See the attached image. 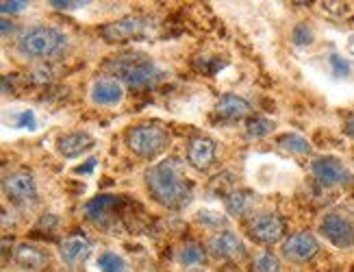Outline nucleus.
Returning a JSON list of instances; mask_svg holds the SVG:
<instances>
[{
    "label": "nucleus",
    "mask_w": 354,
    "mask_h": 272,
    "mask_svg": "<svg viewBox=\"0 0 354 272\" xmlns=\"http://www.w3.org/2000/svg\"><path fill=\"white\" fill-rule=\"evenodd\" d=\"M185 155H187V163L194 170L205 172L215 161L218 144H215L211 138H205V135H196V138H192L187 142V146H185Z\"/></svg>",
    "instance_id": "9b49d317"
},
{
    "label": "nucleus",
    "mask_w": 354,
    "mask_h": 272,
    "mask_svg": "<svg viewBox=\"0 0 354 272\" xmlns=\"http://www.w3.org/2000/svg\"><path fill=\"white\" fill-rule=\"evenodd\" d=\"M89 253H91V244H89V239L83 237V235H70V237H66L64 242H61V246H59L61 260H64L66 264H70V266L85 262L89 257Z\"/></svg>",
    "instance_id": "dca6fc26"
},
{
    "label": "nucleus",
    "mask_w": 354,
    "mask_h": 272,
    "mask_svg": "<svg viewBox=\"0 0 354 272\" xmlns=\"http://www.w3.org/2000/svg\"><path fill=\"white\" fill-rule=\"evenodd\" d=\"M96 163H98L96 157H89L83 165H76L74 174H91V172H94V168H96Z\"/></svg>",
    "instance_id": "c756f323"
},
{
    "label": "nucleus",
    "mask_w": 354,
    "mask_h": 272,
    "mask_svg": "<svg viewBox=\"0 0 354 272\" xmlns=\"http://www.w3.org/2000/svg\"><path fill=\"white\" fill-rule=\"evenodd\" d=\"M94 146H96V140L91 138L89 133L76 131V133L61 135V138L57 140V153L64 159H76V157H81L85 150L94 148Z\"/></svg>",
    "instance_id": "4468645a"
},
{
    "label": "nucleus",
    "mask_w": 354,
    "mask_h": 272,
    "mask_svg": "<svg viewBox=\"0 0 354 272\" xmlns=\"http://www.w3.org/2000/svg\"><path fill=\"white\" fill-rule=\"evenodd\" d=\"M144 181L152 201L165 209H185L194 199V183L185 174L183 163L176 157L150 165L144 174Z\"/></svg>",
    "instance_id": "f257e3e1"
},
{
    "label": "nucleus",
    "mask_w": 354,
    "mask_h": 272,
    "mask_svg": "<svg viewBox=\"0 0 354 272\" xmlns=\"http://www.w3.org/2000/svg\"><path fill=\"white\" fill-rule=\"evenodd\" d=\"M328 66H330V72L335 79H348L350 72H352V64L350 59H346L344 55L339 53H330L328 55Z\"/></svg>",
    "instance_id": "b1692460"
},
{
    "label": "nucleus",
    "mask_w": 354,
    "mask_h": 272,
    "mask_svg": "<svg viewBox=\"0 0 354 272\" xmlns=\"http://www.w3.org/2000/svg\"><path fill=\"white\" fill-rule=\"evenodd\" d=\"M198 222L200 224H205L207 229H218V231H226V224L228 220L218 214V211H211V209H203V211H198Z\"/></svg>",
    "instance_id": "a878e982"
},
{
    "label": "nucleus",
    "mask_w": 354,
    "mask_h": 272,
    "mask_svg": "<svg viewBox=\"0 0 354 272\" xmlns=\"http://www.w3.org/2000/svg\"><path fill=\"white\" fill-rule=\"evenodd\" d=\"M252 205V194L245 192V190H239V192H230L226 194V201H224V207L230 216H243L248 214V209Z\"/></svg>",
    "instance_id": "6ab92c4d"
},
{
    "label": "nucleus",
    "mask_w": 354,
    "mask_h": 272,
    "mask_svg": "<svg viewBox=\"0 0 354 272\" xmlns=\"http://www.w3.org/2000/svg\"><path fill=\"white\" fill-rule=\"evenodd\" d=\"M254 272H281V262L279 257L270 251H263L254 260Z\"/></svg>",
    "instance_id": "cd10ccee"
},
{
    "label": "nucleus",
    "mask_w": 354,
    "mask_h": 272,
    "mask_svg": "<svg viewBox=\"0 0 354 272\" xmlns=\"http://www.w3.org/2000/svg\"><path fill=\"white\" fill-rule=\"evenodd\" d=\"M215 111L226 120H241L245 116H250L252 107H250L248 100L237 96V94H224L218 100V105H215Z\"/></svg>",
    "instance_id": "a211bd4d"
},
{
    "label": "nucleus",
    "mask_w": 354,
    "mask_h": 272,
    "mask_svg": "<svg viewBox=\"0 0 354 272\" xmlns=\"http://www.w3.org/2000/svg\"><path fill=\"white\" fill-rule=\"evenodd\" d=\"M276 129V125L272 123L270 118H263V116H257V118H250L248 125H245V135H248L250 140H263L268 135Z\"/></svg>",
    "instance_id": "412c9836"
},
{
    "label": "nucleus",
    "mask_w": 354,
    "mask_h": 272,
    "mask_svg": "<svg viewBox=\"0 0 354 272\" xmlns=\"http://www.w3.org/2000/svg\"><path fill=\"white\" fill-rule=\"evenodd\" d=\"M317 253H319V242L309 231H298L294 235H289L281 246V255L287 262H294V264L309 262Z\"/></svg>",
    "instance_id": "1a4fd4ad"
},
{
    "label": "nucleus",
    "mask_w": 354,
    "mask_h": 272,
    "mask_svg": "<svg viewBox=\"0 0 354 272\" xmlns=\"http://www.w3.org/2000/svg\"><path fill=\"white\" fill-rule=\"evenodd\" d=\"M319 233L337 248L354 246V222L342 214H328L319 222Z\"/></svg>",
    "instance_id": "9d476101"
},
{
    "label": "nucleus",
    "mask_w": 354,
    "mask_h": 272,
    "mask_svg": "<svg viewBox=\"0 0 354 272\" xmlns=\"http://www.w3.org/2000/svg\"><path fill=\"white\" fill-rule=\"evenodd\" d=\"M11 127L13 129H22V131H35L37 129V118L30 109L15 111L11 116Z\"/></svg>",
    "instance_id": "bb28decb"
},
{
    "label": "nucleus",
    "mask_w": 354,
    "mask_h": 272,
    "mask_svg": "<svg viewBox=\"0 0 354 272\" xmlns=\"http://www.w3.org/2000/svg\"><path fill=\"white\" fill-rule=\"evenodd\" d=\"M276 144L291 155H309L311 153V144L298 133H283L281 138L276 140Z\"/></svg>",
    "instance_id": "aec40b11"
},
{
    "label": "nucleus",
    "mask_w": 354,
    "mask_h": 272,
    "mask_svg": "<svg viewBox=\"0 0 354 272\" xmlns=\"http://www.w3.org/2000/svg\"><path fill=\"white\" fill-rule=\"evenodd\" d=\"M11 257H13V262L24 270H39L46 266V262H48V257H46L37 246L28 244V242H22V244L15 246Z\"/></svg>",
    "instance_id": "f3484780"
},
{
    "label": "nucleus",
    "mask_w": 354,
    "mask_h": 272,
    "mask_svg": "<svg viewBox=\"0 0 354 272\" xmlns=\"http://www.w3.org/2000/svg\"><path fill=\"white\" fill-rule=\"evenodd\" d=\"M18 53L26 59H53L68 48V35L55 26H30L18 37Z\"/></svg>",
    "instance_id": "7ed1b4c3"
},
{
    "label": "nucleus",
    "mask_w": 354,
    "mask_h": 272,
    "mask_svg": "<svg viewBox=\"0 0 354 272\" xmlns=\"http://www.w3.org/2000/svg\"><path fill=\"white\" fill-rule=\"evenodd\" d=\"M98 268L100 272H127V264L124 260L118 255V253H111V251H106L98 257Z\"/></svg>",
    "instance_id": "5701e85b"
},
{
    "label": "nucleus",
    "mask_w": 354,
    "mask_h": 272,
    "mask_svg": "<svg viewBox=\"0 0 354 272\" xmlns=\"http://www.w3.org/2000/svg\"><path fill=\"white\" fill-rule=\"evenodd\" d=\"M291 42L296 44L298 48H304V46H311V44L315 42V33L313 28L306 24V22H300L294 26V31H291Z\"/></svg>",
    "instance_id": "393cba45"
},
{
    "label": "nucleus",
    "mask_w": 354,
    "mask_h": 272,
    "mask_svg": "<svg viewBox=\"0 0 354 272\" xmlns=\"http://www.w3.org/2000/svg\"><path fill=\"white\" fill-rule=\"evenodd\" d=\"M102 70H106L115 81H120L122 85H129L133 89H146L157 85L165 74L161 72V68L152 62L150 57L142 55V53H124L118 55L113 59H109Z\"/></svg>",
    "instance_id": "f03ea898"
},
{
    "label": "nucleus",
    "mask_w": 354,
    "mask_h": 272,
    "mask_svg": "<svg viewBox=\"0 0 354 272\" xmlns=\"http://www.w3.org/2000/svg\"><path fill=\"white\" fill-rule=\"evenodd\" d=\"M124 142L131 153L142 159H157L170 144V135L159 123H144L131 127L124 135Z\"/></svg>",
    "instance_id": "20e7f679"
},
{
    "label": "nucleus",
    "mask_w": 354,
    "mask_h": 272,
    "mask_svg": "<svg viewBox=\"0 0 354 272\" xmlns=\"http://www.w3.org/2000/svg\"><path fill=\"white\" fill-rule=\"evenodd\" d=\"M28 7V3H22V0H5V3H0V11H3V16H9V13H20Z\"/></svg>",
    "instance_id": "c85d7f7f"
},
{
    "label": "nucleus",
    "mask_w": 354,
    "mask_h": 272,
    "mask_svg": "<svg viewBox=\"0 0 354 272\" xmlns=\"http://www.w3.org/2000/svg\"><path fill=\"white\" fill-rule=\"evenodd\" d=\"M285 231H287L285 220L276 214H261L248 222V235L257 244L263 246H272L276 242H281L285 237Z\"/></svg>",
    "instance_id": "0eeeda50"
},
{
    "label": "nucleus",
    "mask_w": 354,
    "mask_h": 272,
    "mask_svg": "<svg viewBox=\"0 0 354 272\" xmlns=\"http://www.w3.org/2000/svg\"><path fill=\"white\" fill-rule=\"evenodd\" d=\"M194 272H203V270H194Z\"/></svg>",
    "instance_id": "72a5a7b5"
},
{
    "label": "nucleus",
    "mask_w": 354,
    "mask_h": 272,
    "mask_svg": "<svg viewBox=\"0 0 354 272\" xmlns=\"http://www.w3.org/2000/svg\"><path fill=\"white\" fill-rule=\"evenodd\" d=\"M311 172L326 188H337V185H350L354 176L346 168V165L337 157H317L311 161Z\"/></svg>",
    "instance_id": "6e6552de"
},
{
    "label": "nucleus",
    "mask_w": 354,
    "mask_h": 272,
    "mask_svg": "<svg viewBox=\"0 0 354 272\" xmlns=\"http://www.w3.org/2000/svg\"><path fill=\"white\" fill-rule=\"evenodd\" d=\"M205 248L196 244V242H189V244H185L178 255H176V260L180 266H198V264H203L205 262Z\"/></svg>",
    "instance_id": "4be33fe9"
},
{
    "label": "nucleus",
    "mask_w": 354,
    "mask_h": 272,
    "mask_svg": "<svg viewBox=\"0 0 354 272\" xmlns=\"http://www.w3.org/2000/svg\"><path fill=\"white\" fill-rule=\"evenodd\" d=\"M11 28L15 31V24H13V22H9V20H3V24H0V31H3V35H5V37L11 33Z\"/></svg>",
    "instance_id": "473e14b6"
},
{
    "label": "nucleus",
    "mask_w": 354,
    "mask_h": 272,
    "mask_svg": "<svg viewBox=\"0 0 354 272\" xmlns=\"http://www.w3.org/2000/svg\"><path fill=\"white\" fill-rule=\"evenodd\" d=\"M209 251L213 257H218V260H241L245 257V244L243 239L233 233V231H220L218 235H213L209 239Z\"/></svg>",
    "instance_id": "f8f14e48"
},
{
    "label": "nucleus",
    "mask_w": 354,
    "mask_h": 272,
    "mask_svg": "<svg viewBox=\"0 0 354 272\" xmlns=\"http://www.w3.org/2000/svg\"><path fill=\"white\" fill-rule=\"evenodd\" d=\"M344 131H346V135H348V138H352V140H354V116H350V118L346 120V125H344Z\"/></svg>",
    "instance_id": "2f4dec72"
},
{
    "label": "nucleus",
    "mask_w": 354,
    "mask_h": 272,
    "mask_svg": "<svg viewBox=\"0 0 354 272\" xmlns=\"http://www.w3.org/2000/svg\"><path fill=\"white\" fill-rule=\"evenodd\" d=\"M122 203L120 196H109V194H100L96 199H91L89 203H85L83 211L85 216L91 222H98V224H106V220L113 218V209H118V205Z\"/></svg>",
    "instance_id": "2eb2a0df"
},
{
    "label": "nucleus",
    "mask_w": 354,
    "mask_h": 272,
    "mask_svg": "<svg viewBox=\"0 0 354 272\" xmlns=\"http://www.w3.org/2000/svg\"><path fill=\"white\" fill-rule=\"evenodd\" d=\"M148 22L150 20L142 16H124V18L106 22L104 26H100V37L109 44H122L135 37H142L146 33V28L150 26Z\"/></svg>",
    "instance_id": "423d86ee"
},
{
    "label": "nucleus",
    "mask_w": 354,
    "mask_h": 272,
    "mask_svg": "<svg viewBox=\"0 0 354 272\" xmlns=\"http://www.w3.org/2000/svg\"><path fill=\"white\" fill-rule=\"evenodd\" d=\"M87 3H64V0H53L50 7L53 9H61V11H74V9H81Z\"/></svg>",
    "instance_id": "7c9ffc66"
},
{
    "label": "nucleus",
    "mask_w": 354,
    "mask_h": 272,
    "mask_svg": "<svg viewBox=\"0 0 354 272\" xmlns=\"http://www.w3.org/2000/svg\"><path fill=\"white\" fill-rule=\"evenodd\" d=\"M89 98L98 107H115L124 100V85L115 79H96L91 83Z\"/></svg>",
    "instance_id": "ddd939ff"
},
{
    "label": "nucleus",
    "mask_w": 354,
    "mask_h": 272,
    "mask_svg": "<svg viewBox=\"0 0 354 272\" xmlns=\"http://www.w3.org/2000/svg\"><path fill=\"white\" fill-rule=\"evenodd\" d=\"M3 192L9 203H13L15 207H24V209L33 207L39 199L37 181L26 170H15L7 174L3 181Z\"/></svg>",
    "instance_id": "39448f33"
}]
</instances>
